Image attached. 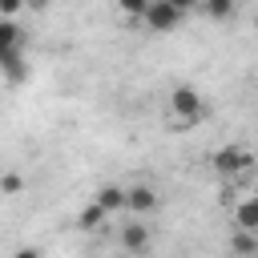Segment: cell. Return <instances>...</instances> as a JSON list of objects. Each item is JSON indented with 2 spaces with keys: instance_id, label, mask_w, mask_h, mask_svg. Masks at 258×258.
Segmentation results:
<instances>
[{
  "instance_id": "6da1fadb",
  "label": "cell",
  "mask_w": 258,
  "mask_h": 258,
  "mask_svg": "<svg viewBox=\"0 0 258 258\" xmlns=\"http://www.w3.org/2000/svg\"><path fill=\"white\" fill-rule=\"evenodd\" d=\"M0 69L12 85H20L28 77V64H24V28L12 20V16H0Z\"/></svg>"
},
{
  "instance_id": "52a82bcc",
  "label": "cell",
  "mask_w": 258,
  "mask_h": 258,
  "mask_svg": "<svg viewBox=\"0 0 258 258\" xmlns=\"http://www.w3.org/2000/svg\"><path fill=\"white\" fill-rule=\"evenodd\" d=\"M121 246H125L129 254H141V250H149V226H141V222L125 226V230H121Z\"/></svg>"
},
{
  "instance_id": "2e32d148",
  "label": "cell",
  "mask_w": 258,
  "mask_h": 258,
  "mask_svg": "<svg viewBox=\"0 0 258 258\" xmlns=\"http://www.w3.org/2000/svg\"><path fill=\"white\" fill-rule=\"evenodd\" d=\"M52 0H24V8H32V12H44Z\"/></svg>"
},
{
  "instance_id": "277c9868",
  "label": "cell",
  "mask_w": 258,
  "mask_h": 258,
  "mask_svg": "<svg viewBox=\"0 0 258 258\" xmlns=\"http://www.w3.org/2000/svg\"><path fill=\"white\" fill-rule=\"evenodd\" d=\"M181 20H185V16L177 12V4H173V0H149V8H145V16H141V24H145L149 32H161V36H165V32H173Z\"/></svg>"
},
{
  "instance_id": "7a4b0ae2",
  "label": "cell",
  "mask_w": 258,
  "mask_h": 258,
  "mask_svg": "<svg viewBox=\"0 0 258 258\" xmlns=\"http://www.w3.org/2000/svg\"><path fill=\"white\" fill-rule=\"evenodd\" d=\"M169 113H173L177 125H198L206 117V101L194 85H173L169 89Z\"/></svg>"
},
{
  "instance_id": "ba28073f",
  "label": "cell",
  "mask_w": 258,
  "mask_h": 258,
  "mask_svg": "<svg viewBox=\"0 0 258 258\" xmlns=\"http://www.w3.org/2000/svg\"><path fill=\"white\" fill-rule=\"evenodd\" d=\"M234 226L238 230H258V198H242L234 206Z\"/></svg>"
},
{
  "instance_id": "5b68a950",
  "label": "cell",
  "mask_w": 258,
  "mask_h": 258,
  "mask_svg": "<svg viewBox=\"0 0 258 258\" xmlns=\"http://www.w3.org/2000/svg\"><path fill=\"white\" fill-rule=\"evenodd\" d=\"M161 206V194L153 185H125V214H153Z\"/></svg>"
},
{
  "instance_id": "5bb4252c",
  "label": "cell",
  "mask_w": 258,
  "mask_h": 258,
  "mask_svg": "<svg viewBox=\"0 0 258 258\" xmlns=\"http://www.w3.org/2000/svg\"><path fill=\"white\" fill-rule=\"evenodd\" d=\"M24 8V0H0V16H16Z\"/></svg>"
},
{
  "instance_id": "9a60e30c",
  "label": "cell",
  "mask_w": 258,
  "mask_h": 258,
  "mask_svg": "<svg viewBox=\"0 0 258 258\" xmlns=\"http://www.w3.org/2000/svg\"><path fill=\"white\" fill-rule=\"evenodd\" d=\"M173 4H177V12H181V16H189V12L198 8V0H173Z\"/></svg>"
},
{
  "instance_id": "3957f363",
  "label": "cell",
  "mask_w": 258,
  "mask_h": 258,
  "mask_svg": "<svg viewBox=\"0 0 258 258\" xmlns=\"http://www.w3.org/2000/svg\"><path fill=\"white\" fill-rule=\"evenodd\" d=\"M210 161H214V173H218V177L234 181V177H242V173L254 165V153L242 149V145H226V149H218Z\"/></svg>"
},
{
  "instance_id": "30bf717a",
  "label": "cell",
  "mask_w": 258,
  "mask_h": 258,
  "mask_svg": "<svg viewBox=\"0 0 258 258\" xmlns=\"http://www.w3.org/2000/svg\"><path fill=\"white\" fill-rule=\"evenodd\" d=\"M234 254H258V230H238L234 226V238L226 242Z\"/></svg>"
},
{
  "instance_id": "7c38bea8",
  "label": "cell",
  "mask_w": 258,
  "mask_h": 258,
  "mask_svg": "<svg viewBox=\"0 0 258 258\" xmlns=\"http://www.w3.org/2000/svg\"><path fill=\"white\" fill-rule=\"evenodd\" d=\"M145 8H149V0H117V12H121L125 20H141Z\"/></svg>"
},
{
  "instance_id": "8992f818",
  "label": "cell",
  "mask_w": 258,
  "mask_h": 258,
  "mask_svg": "<svg viewBox=\"0 0 258 258\" xmlns=\"http://www.w3.org/2000/svg\"><path fill=\"white\" fill-rule=\"evenodd\" d=\"M93 202H97L101 210H109V214H121V210H125V185H113V181H109V185L97 189Z\"/></svg>"
},
{
  "instance_id": "9c48e42d",
  "label": "cell",
  "mask_w": 258,
  "mask_h": 258,
  "mask_svg": "<svg viewBox=\"0 0 258 258\" xmlns=\"http://www.w3.org/2000/svg\"><path fill=\"white\" fill-rule=\"evenodd\" d=\"M105 222H109V210H101L97 202H89V206L77 214V226L89 230V234H93V230H105Z\"/></svg>"
},
{
  "instance_id": "8fae6325",
  "label": "cell",
  "mask_w": 258,
  "mask_h": 258,
  "mask_svg": "<svg viewBox=\"0 0 258 258\" xmlns=\"http://www.w3.org/2000/svg\"><path fill=\"white\" fill-rule=\"evenodd\" d=\"M202 8H206V16H214V20H226L234 8H238V0H198Z\"/></svg>"
},
{
  "instance_id": "4fadbf2b",
  "label": "cell",
  "mask_w": 258,
  "mask_h": 258,
  "mask_svg": "<svg viewBox=\"0 0 258 258\" xmlns=\"http://www.w3.org/2000/svg\"><path fill=\"white\" fill-rule=\"evenodd\" d=\"M20 189H24V177L20 173H0V194L4 198H16Z\"/></svg>"
}]
</instances>
